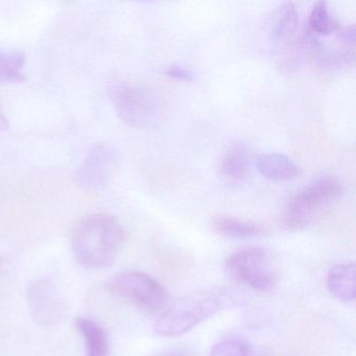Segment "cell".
Instances as JSON below:
<instances>
[{"instance_id": "cell-14", "label": "cell", "mask_w": 356, "mask_h": 356, "mask_svg": "<svg viewBox=\"0 0 356 356\" xmlns=\"http://www.w3.org/2000/svg\"><path fill=\"white\" fill-rule=\"evenodd\" d=\"M76 325L84 339L86 356H109V339L99 323L81 316L76 318Z\"/></svg>"}, {"instance_id": "cell-3", "label": "cell", "mask_w": 356, "mask_h": 356, "mask_svg": "<svg viewBox=\"0 0 356 356\" xmlns=\"http://www.w3.org/2000/svg\"><path fill=\"white\" fill-rule=\"evenodd\" d=\"M343 193V185L334 177L324 176L312 181L287 202L283 225L291 231L308 228Z\"/></svg>"}, {"instance_id": "cell-16", "label": "cell", "mask_w": 356, "mask_h": 356, "mask_svg": "<svg viewBox=\"0 0 356 356\" xmlns=\"http://www.w3.org/2000/svg\"><path fill=\"white\" fill-rule=\"evenodd\" d=\"M26 59L17 51H0V82H19L24 80V70Z\"/></svg>"}, {"instance_id": "cell-2", "label": "cell", "mask_w": 356, "mask_h": 356, "mask_svg": "<svg viewBox=\"0 0 356 356\" xmlns=\"http://www.w3.org/2000/svg\"><path fill=\"white\" fill-rule=\"evenodd\" d=\"M231 303L230 293L222 289L195 291L170 304L158 316L154 330L160 337H180Z\"/></svg>"}, {"instance_id": "cell-10", "label": "cell", "mask_w": 356, "mask_h": 356, "mask_svg": "<svg viewBox=\"0 0 356 356\" xmlns=\"http://www.w3.org/2000/svg\"><path fill=\"white\" fill-rule=\"evenodd\" d=\"M299 13L293 3H283L268 20V34L277 42H289L297 34Z\"/></svg>"}, {"instance_id": "cell-13", "label": "cell", "mask_w": 356, "mask_h": 356, "mask_svg": "<svg viewBox=\"0 0 356 356\" xmlns=\"http://www.w3.org/2000/svg\"><path fill=\"white\" fill-rule=\"evenodd\" d=\"M211 227L216 233L228 238H250L264 232L261 225L225 214L213 216Z\"/></svg>"}, {"instance_id": "cell-7", "label": "cell", "mask_w": 356, "mask_h": 356, "mask_svg": "<svg viewBox=\"0 0 356 356\" xmlns=\"http://www.w3.org/2000/svg\"><path fill=\"white\" fill-rule=\"evenodd\" d=\"M31 316L41 327L58 324L65 314V303L57 286L49 279H35L26 289Z\"/></svg>"}, {"instance_id": "cell-8", "label": "cell", "mask_w": 356, "mask_h": 356, "mask_svg": "<svg viewBox=\"0 0 356 356\" xmlns=\"http://www.w3.org/2000/svg\"><path fill=\"white\" fill-rule=\"evenodd\" d=\"M116 168V156L107 145H95L76 172L79 185L87 191L102 188L109 182Z\"/></svg>"}, {"instance_id": "cell-20", "label": "cell", "mask_w": 356, "mask_h": 356, "mask_svg": "<svg viewBox=\"0 0 356 356\" xmlns=\"http://www.w3.org/2000/svg\"><path fill=\"white\" fill-rule=\"evenodd\" d=\"M9 127V122H8L7 118L0 112V131L6 130Z\"/></svg>"}, {"instance_id": "cell-11", "label": "cell", "mask_w": 356, "mask_h": 356, "mask_svg": "<svg viewBox=\"0 0 356 356\" xmlns=\"http://www.w3.org/2000/svg\"><path fill=\"white\" fill-rule=\"evenodd\" d=\"M327 287L333 297L343 303L355 300V264L354 262L333 266L327 274Z\"/></svg>"}, {"instance_id": "cell-17", "label": "cell", "mask_w": 356, "mask_h": 356, "mask_svg": "<svg viewBox=\"0 0 356 356\" xmlns=\"http://www.w3.org/2000/svg\"><path fill=\"white\" fill-rule=\"evenodd\" d=\"M209 356H253V348L243 337H224L212 346Z\"/></svg>"}, {"instance_id": "cell-19", "label": "cell", "mask_w": 356, "mask_h": 356, "mask_svg": "<svg viewBox=\"0 0 356 356\" xmlns=\"http://www.w3.org/2000/svg\"><path fill=\"white\" fill-rule=\"evenodd\" d=\"M158 356H189V353L184 349H174L163 352Z\"/></svg>"}, {"instance_id": "cell-5", "label": "cell", "mask_w": 356, "mask_h": 356, "mask_svg": "<svg viewBox=\"0 0 356 356\" xmlns=\"http://www.w3.org/2000/svg\"><path fill=\"white\" fill-rule=\"evenodd\" d=\"M107 289L114 297L145 314H162L170 304L165 287L139 270H126L115 275L108 281Z\"/></svg>"}, {"instance_id": "cell-18", "label": "cell", "mask_w": 356, "mask_h": 356, "mask_svg": "<svg viewBox=\"0 0 356 356\" xmlns=\"http://www.w3.org/2000/svg\"><path fill=\"white\" fill-rule=\"evenodd\" d=\"M166 74H168L170 78L176 79V80L178 81H183V82H193L195 79V74L193 70L181 65L170 66L168 70H166Z\"/></svg>"}, {"instance_id": "cell-4", "label": "cell", "mask_w": 356, "mask_h": 356, "mask_svg": "<svg viewBox=\"0 0 356 356\" xmlns=\"http://www.w3.org/2000/svg\"><path fill=\"white\" fill-rule=\"evenodd\" d=\"M108 91L118 115L130 127L151 128L163 118V102L149 87L115 80Z\"/></svg>"}, {"instance_id": "cell-15", "label": "cell", "mask_w": 356, "mask_h": 356, "mask_svg": "<svg viewBox=\"0 0 356 356\" xmlns=\"http://www.w3.org/2000/svg\"><path fill=\"white\" fill-rule=\"evenodd\" d=\"M339 30V26L331 18L326 1H316L308 17V31L316 36H327Z\"/></svg>"}, {"instance_id": "cell-1", "label": "cell", "mask_w": 356, "mask_h": 356, "mask_svg": "<svg viewBox=\"0 0 356 356\" xmlns=\"http://www.w3.org/2000/svg\"><path fill=\"white\" fill-rule=\"evenodd\" d=\"M124 239V227L115 216L93 213L76 222L70 234V247L83 268L99 270L114 264Z\"/></svg>"}, {"instance_id": "cell-9", "label": "cell", "mask_w": 356, "mask_h": 356, "mask_svg": "<svg viewBox=\"0 0 356 356\" xmlns=\"http://www.w3.org/2000/svg\"><path fill=\"white\" fill-rule=\"evenodd\" d=\"M256 165L264 178L275 182L293 180L301 175L299 166L284 154H260L256 158Z\"/></svg>"}, {"instance_id": "cell-6", "label": "cell", "mask_w": 356, "mask_h": 356, "mask_svg": "<svg viewBox=\"0 0 356 356\" xmlns=\"http://www.w3.org/2000/svg\"><path fill=\"white\" fill-rule=\"evenodd\" d=\"M231 279L256 293H268L275 285V274L268 252L252 247L235 252L225 262Z\"/></svg>"}, {"instance_id": "cell-12", "label": "cell", "mask_w": 356, "mask_h": 356, "mask_svg": "<svg viewBox=\"0 0 356 356\" xmlns=\"http://www.w3.org/2000/svg\"><path fill=\"white\" fill-rule=\"evenodd\" d=\"M222 176L233 182H241L251 172V154L245 145L231 147L220 161Z\"/></svg>"}]
</instances>
